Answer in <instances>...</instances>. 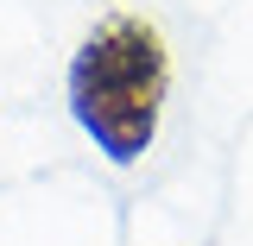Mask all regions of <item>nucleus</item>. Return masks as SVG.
<instances>
[{
    "label": "nucleus",
    "mask_w": 253,
    "mask_h": 246,
    "mask_svg": "<svg viewBox=\"0 0 253 246\" xmlns=\"http://www.w3.org/2000/svg\"><path fill=\"white\" fill-rule=\"evenodd\" d=\"M70 120L108 164H139L158 145L171 101V44L146 13H101L63 70Z\"/></svg>",
    "instance_id": "1"
}]
</instances>
